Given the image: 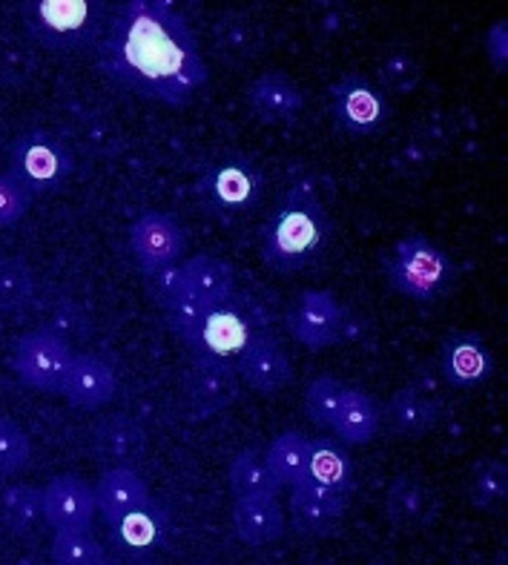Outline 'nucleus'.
Returning <instances> with one entry per match:
<instances>
[{
    "mask_svg": "<svg viewBox=\"0 0 508 565\" xmlns=\"http://www.w3.org/2000/svg\"><path fill=\"white\" fill-rule=\"evenodd\" d=\"M43 523L55 531H89L98 514L93 486H86L75 473H61L41 488Z\"/></svg>",
    "mask_w": 508,
    "mask_h": 565,
    "instance_id": "nucleus-12",
    "label": "nucleus"
},
{
    "mask_svg": "<svg viewBox=\"0 0 508 565\" xmlns=\"http://www.w3.org/2000/svg\"><path fill=\"white\" fill-rule=\"evenodd\" d=\"M115 387H118L115 373L104 359L89 356V353H75L70 362V371H66L61 396L70 402L72 408L98 411L113 402Z\"/></svg>",
    "mask_w": 508,
    "mask_h": 565,
    "instance_id": "nucleus-15",
    "label": "nucleus"
},
{
    "mask_svg": "<svg viewBox=\"0 0 508 565\" xmlns=\"http://www.w3.org/2000/svg\"><path fill=\"white\" fill-rule=\"evenodd\" d=\"M213 43L227 64H244V61H251L253 55L262 52L265 35H262L258 23H253L251 18H244V14H224L213 29Z\"/></svg>",
    "mask_w": 508,
    "mask_h": 565,
    "instance_id": "nucleus-28",
    "label": "nucleus"
},
{
    "mask_svg": "<svg viewBox=\"0 0 508 565\" xmlns=\"http://www.w3.org/2000/svg\"><path fill=\"white\" fill-rule=\"evenodd\" d=\"M147 281H150L152 299L161 305V310H165L170 301L179 299L181 290H184V279H181V265H172V267H167V270L152 273V276H147Z\"/></svg>",
    "mask_w": 508,
    "mask_h": 565,
    "instance_id": "nucleus-40",
    "label": "nucleus"
},
{
    "mask_svg": "<svg viewBox=\"0 0 508 565\" xmlns=\"http://www.w3.org/2000/svg\"><path fill=\"white\" fill-rule=\"evenodd\" d=\"M50 559L52 565H107V552L93 531H55Z\"/></svg>",
    "mask_w": 508,
    "mask_h": 565,
    "instance_id": "nucleus-33",
    "label": "nucleus"
},
{
    "mask_svg": "<svg viewBox=\"0 0 508 565\" xmlns=\"http://www.w3.org/2000/svg\"><path fill=\"white\" fill-rule=\"evenodd\" d=\"M95 55L109 84L167 107H187L210 78L195 32L161 0H129L115 9Z\"/></svg>",
    "mask_w": 508,
    "mask_h": 565,
    "instance_id": "nucleus-1",
    "label": "nucleus"
},
{
    "mask_svg": "<svg viewBox=\"0 0 508 565\" xmlns=\"http://www.w3.org/2000/svg\"><path fill=\"white\" fill-rule=\"evenodd\" d=\"M236 373L256 394L273 396L285 391L294 380V365L287 359L285 348L271 337H256L242 356L236 359Z\"/></svg>",
    "mask_w": 508,
    "mask_h": 565,
    "instance_id": "nucleus-14",
    "label": "nucleus"
},
{
    "mask_svg": "<svg viewBox=\"0 0 508 565\" xmlns=\"http://www.w3.org/2000/svg\"><path fill=\"white\" fill-rule=\"evenodd\" d=\"M348 310L330 290H305L287 310V330L310 351H325L342 337Z\"/></svg>",
    "mask_w": 508,
    "mask_h": 565,
    "instance_id": "nucleus-10",
    "label": "nucleus"
},
{
    "mask_svg": "<svg viewBox=\"0 0 508 565\" xmlns=\"http://www.w3.org/2000/svg\"><path fill=\"white\" fill-rule=\"evenodd\" d=\"M32 210V193L23 190L12 175H0V230L14 227Z\"/></svg>",
    "mask_w": 508,
    "mask_h": 565,
    "instance_id": "nucleus-38",
    "label": "nucleus"
},
{
    "mask_svg": "<svg viewBox=\"0 0 508 565\" xmlns=\"http://www.w3.org/2000/svg\"><path fill=\"white\" fill-rule=\"evenodd\" d=\"M204 310L208 308H204L201 301H195L193 296L187 294V290H181L179 299L170 301V305L165 308V313H167V322H170L172 333H176V337L184 342V339L195 330V324H199V319Z\"/></svg>",
    "mask_w": 508,
    "mask_h": 565,
    "instance_id": "nucleus-39",
    "label": "nucleus"
},
{
    "mask_svg": "<svg viewBox=\"0 0 508 565\" xmlns=\"http://www.w3.org/2000/svg\"><path fill=\"white\" fill-rule=\"evenodd\" d=\"M199 199L219 215H244L258 207L265 195V175L247 156H224L201 172Z\"/></svg>",
    "mask_w": 508,
    "mask_h": 565,
    "instance_id": "nucleus-6",
    "label": "nucleus"
},
{
    "mask_svg": "<svg viewBox=\"0 0 508 565\" xmlns=\"http://www.w3.org/2000/svg\"><path fill=\"white\" fill-rule=\"evenodd\" d=\"M9 175L23 190L32 193H55L72 175V152L64 141L46 129H29L9 152Z\"/></svg>",
    "mask_w": 508,
    "mask_h": 565,
    "instance_id": "nucleus-5",
    "label": "nucleus"
},
{
    "mask_svg": "<svg viewBox=\"0 0 508 565\" xmlns=\"http://www.w3.org/2000/svg\"><path fill=\"white\" fill-rule=\"evenodd\" d=\"M230 491L236 500H251V497H276L279 486L273 480L271 468L265 462V454L256 448H244L230 459L227 468Z\"/></svg>",
    "mask_w": 508,
    "mask_h": 565,
    "instance_id": "nucleus-29",
    "label": "nucleus"
},
{
    "mask_svg": "<svg viewBox=\"0 0 508 565\" xmlns=\"http://www.w3.org/2000/svg\"><path fill=\"white\" fill-rule=\"evenodd\" d=\"M233 529L239 540L253 548H265L285 534V511L276 497H251L233 505Z\"/></svg>",
    "mask_w": 508,
    "mask_h": 565,
    "instance_id": "nucleus-20",
    "label": "nucleus"
},
{
    "mask_svg": "<svg viewBox=\"0 0 508 565\" xmlns=\"http://www.w3.org/2000/svg\"><path fill=\"white\" fill-rule=\"evenodd\" d=\"M328 210L305 186H294L262 230V258L276 273H296L322 256L330 244Z\"/></svg>",
    "mask_w": 508,
    "mask_h": 565,
    "instance_id": "nucleus-2",
    "label": "nucleus"
},
{
    "mask_svg": "<svg viewBox=\"0 0 508 565\" xmlns=\"http://www.w3.org/2000/svg\"><path fill=\"white\" fill-rule=\"evenodd\" d=\"M508 497V468L500 459H477L468 477V500L474 509L497 511Z\"/></svg>",
    "mask_w": 508,
    "mask_h": 565,
    "instance_id": "nucleus-31",
    "label": "nucleus"
},
{
    "mask_svg": "<svg viewBox=\"0 0 508 565\" xmlns=\"http://www.w3.org/2000/svg\"><path fill=\"white\" fill-rule=\"evenodd\" d=\"M330 109L334 121L342 132L357 138L380 136L388 124V98L368 75H342L330 89Z\"/></svg>",
    "mask_w": 508,
    "mask_h": 565,
    "instance_id": "nucleus-9",
    "label": "nucleus"
},
{
    "mask_svg": "<svg viewBox=\"0 0 508 565\" xmlns=\"http://www.w3.org/2000/svg\"><path fill=\"white\" fill-rule=\"evenodd\" d=\"M107 18V7L98 0H35L23 7L29 35L52 52L98 46Z\"/></svg>",
    "mask_w": 508,
    "mask_h": 565,
    "instance_id": "nucleus-3",
    "label": "nucleus"
},
{
    "mask_svg": "<svg viewBox=\"0 0 508 565\" xmlns=\"http://www.w3.org/2000/svg\"><path fill=\"white\" fill-rule=\"evenodd\" d=\"M443 376L452 387L472 391L495 376V356L477 333H452L443 344Z\"/></svg>",
    "mask_w": 508,
    "mask_h": 565,
    "instance_id": "nucleus-13",
    "label": "nucleus"
},
{
    "mask_svg": "<svg viewBox=\"0 0 508 565\" xmlns=\"http://www.w3.org/2000/svg\"><path fill=\"white\" fill-rule=\"evenodd\" d=\"M385 511L394 525L414 529V525L428 523L431 511H434V494L414 477H396L388 488Z\"/></svg>",
    "mask_w": 508,
    "mask_h": 565,
    "instance_id": "nucleus-27",
    "label": "nucleus"
},
{
    "mask_svg": "<svg viewBox=\"0 0 508 565\" xmlns=\"http://www.w3.org/2000/svg\"><path fill=\"white\" fill-rule=\"evenodd\" d=\"M308 448L310 439L305 434H299V430H285V434H279V437L267 445V451L262 454H265V462L271 468L276 486L290 488L305 477Z\"/></svg>",
    "mask_w": 508,
    "mask_h": 565,
    "instance_id": "nucleus-30",
    "label": "nucleus"
},
{
    "mask_svg": "<svg viewBox=\"0 0 508 565\" xmlns=\"http://www.w3.org/2000/svg\"><path fill=\"white\" fill-rule=\"evenodd\" d=\"M95 443H98L100 457L113 459V468H129V462L141 459L144 448H147V437H144L141 425L124 414L104 419L98 425Z\"/></svg>",
    "mask_w": 508,
    "mask_h": 565,
    "instance_id": "nucleus-26",
    "label": "nucleus"
},
{
    "mask_svg": "<svg viewBox=\"0 0 508 565\" xmlns=\"http://www.w3.org/2000/svg\"><path fill=\"white\" fill-rule=\"evenodd\" d=\"M330 428L345 445H368L382 428V405L359 387H345L342 405Z\"/></svg>",
    "mask_w": 508,
    "mask_h": 565,
    "instance_id": "nucleus-23",
    "label": "nucleus"
},
{
    "mask_svg": "<svg viewBox=\"0 0 508 565\" xmlns=\"http://www.w3.org/2000/svg\"><path fill=\"white\" fill-rule=\"evenodd\" d=\"M72 356L75 353L64 337L52 330H32L14 342L12 367L23 385L35 387L41 394H61Z\"/></svg>",
    "mask_w": 508,
    "mask_h": 565,
    "instance_id": "nucleus-8",
    "label": "nucleus"
},
{
    "mask_svg": "<svg viewBox=\"0 0 508 565\" xmlns=\"http://www.w3.org/2000/svg\"><path fill=\"white\" fill-rule=\"evenodd\" d=\"M256 337L251 313L244 310L236 296H230L227 301H219L201 313L199 324L184 339V344L195 353V359H213V362L233 365Z\"/></svg>",
    "mask_w": 508,
    "mask_h": 565,
    "instance_id": "nucleus-7",
    "label": "nucleus"
},
{
    "mask_svg": "<svg viewBox=\"0 0 508 565\" xmlns=\"http://www.w3.org/2000/svg\"><path fill=\"white\" fill-rule=\"evenodd\" d=\"M247 104L267 124L296 121L305 109V95L290 75L279 70L262 72L247 86Z\"/></svg>",
    "mask_w": 508,
    "mask_h": 565,
    "instance_id": "nucleus-16",
    "label": "nucleus"
},
{
    "mask_svg": "<svg viewBox=\"0 0 508 565\" xmlns=\"http://www.w3.org/2000/svg\"><path fill=\"white\" fill-rule=\"evenodd\" d=\"M483 52L495 72L508 70V21L491 23V29L483 38Z\"/></svg>",
    "mask_w": 508,
    "mask_h": 565,
    "instance_id": "nucleus-41",
    "label": "nucleus"
},
{
    "mask_svg": "<svg viewBox=\"0 0 508 565\" xmlns=\"http://www.w3.org/2000/svg\"><path fill=\"white\" fill-rule=\"evenodd\" d=\"M301 480L314 482L322 488H337V491H353V462L345 451L342 443L334 439H310L308 466Z\"/></svg>",
    "mask_w": 508,
    "mask_h": 565,
    "instance_id": "nucleus-25",
    "label": "nucleus"
},
{
    "mask_svg": "<svg viewBox=\"0 0 508 565\" xmlns=\"http://www.w3.org/2000/svg\"><path fill=\"white\" fill-rule=\"evenodd\" d=\"M29 459H32L29 434L12 416H0V473L12 477L29 466Z\"/></svg>",
    "mask_w": 508,
    "mask_h": 565,
    "instance_id": "nucleus-36",
    "label": "nucleus"
},
{
    "mask_svg": "<svg viewBox=\"0 0 508 565\" xmlns=\"http://www.w3.org/2000/svg\"><path fill=\"white\" fill-rule=\"evenodd\" d=\"M93 494L95 509L107 523L121 520L124 514L141 509L152 500L150 488L136 468H107L95 482Z\"/></svg>",
    "mask_w": 508,
    "mask_h": 565,
    "instance_id": "nucleus-18",
    "label": "nucleus"
},
{
    "mask_svg": "<svg viewBox=\"0 0 508 565\" xmlns=\"http://www.w3.org/2000/svg\"><path fill=\"white\" fill-rule=\"evenodd\" d=\"M348 505H351L348 491L314 486L308 480H299L296 486H290V514H294L296 529L301 531L328 529L337 520H342Z\"/></svg>",
    "mask_w": 508,
    "mask_h": 565,
    "instance_id": "nucleus-17",
    "label": "nucleus"
},
{
    "mask_svg": "<svg viewBox=\"0 0 508 565\" xmlns=\"http://www.w3.org/2000/svg\"><path fill=\"white\" fill-rule=\"evenodd\" d=\"M420 78H423V70H420V64H416V57L411 55H391L382 61L380 66V81L385 89H391V93L396 95H409L414 93L416 84H420ZM380 86V89H382Z\"/></svg>",
    "mask_w": 508,
    "mask_h": 565,
    "instance_id": "nucleus-37",
    "label": "nucleus"
},
{
    "mask_svg": "<svg viewBox=\"0 0 508 565\" xmlns=\"http://www.w3.org/2000/svg\"><path fill=\"white\" fill-rule=\"evenodd\" d=\"M184 247L187 230L170 213H158V210L141 213L133 230H129V250L136 256L144 276H152V273L179 265V258L184 256Z\"/></svg>",
    "mask_w": 508,
    "mask_h": 565,
    "instance_id": "nucleus-11",
    "label": "nucleus"
},
{
    "mask_svg": "<svg viewBox=\"0 0 508 565\" xmlns=\"http://www.w3.org/2000/svg\"><path fill=\"white\" fill-rule=\"evenodd\" d=\"M345 385L334 376H316L308 387H305V414L319 428H330L337 419V411L342 405Z\"/></svg>",
    "mask_w": 508,
    "mask_h": 565,
    "instance_id": "nucleus-35",
    "label": "nucleus"
},
{
    "mask_svg": "<svg viewBox=\"0 0 508 565\" xmlns=\"http://www.w3.org/2000/svg\"><path fill=\"white\" fill-rule=\"evenodd\" d=\"M32 296H35V276L27 262L14 256L0 258V310L12 313L27 308Z\"/></svg>",
    "mask_w": 508,
    "mask_h": 565,
    "instance_id": "nucleus-34",
    "label": "nucleus"
},
{
    "mask_svg": "<svg viewBox=\"0 0 508 565\" xmlns=\"http://www.w3.org/2000/svg\"><path fill=\"white\" fill-rule=\"evenodd\" d=\"M385 279L405 299L437 301L457 281V267L440 244L425 236H409L400 238L385 258Z\"/></svg>",
    "mask_w": 508,
    "mask_h": 565,
    "instance_id": "nucleus-4",
    "label": "nucleus"
},
{
    "mask_svg": "<svg viewBox=\"0 0 508 565\" xmlns=\"http://www.w3.org/2000/svg\"><path fill=\"white\" fill-rule=\"evenodd\" d=\"M167 514L156 502H147L141 509L129 511L121 520L109 523L115 545L127 554H150L161 548L167 540Z\"/></svg>",
    "mask_w": 508,
    "mask_h": 565,
    "instance_id": "nucleus-22",
    "label": "nucleus"
},
{
    "mask_svg": "<svg viewBox=\"0 0 508 565\" xmlns=\"http://www.w3.org/2000/svg\"><path fill=\"white\" fill-rule=\"evenodd\" d=\"M190 396L195 405L208 411L227 408L239 394V373L236 365L227 362H213V359H195V367L187 380Z\"/></svg>",
    "mask_w": 508,
    "mask_h": 565,
    "instance_id": "nucleus-24",
    "label": "nucleus"
},
{
    "mask_svg": "<svg viewBox=\"0 0 508 565\" xmlns=\"http://www.w3.org/2000/svg\"><path fill=\"white\" fill-rule=\"evenodd\" d=\"M0 516L18 534L38 529L43 523L41 488L35 486H9L0 494Z\"/></svg>",
    "mask_w": 508,
    "mask_h": 565,
    "instance_id": "nucleus-32",
    "label": "nucleus"
},
{
    "mask_svg": "<svg viewBox=\"0 0 508 565\" xmlns=\"http://www.w3.org/2000/svg\"><path fill=\"white\" fill-rule=\"evenodd\" d=\"M382 419L396 437L420 439L437 425L440 405L431 396H425L423 391H416V387H400L382 408Z\"/></svg>",
    "mask_w": 508,
    "mask_h": 565,
    "instance_id": "nucleus-21",
    "label": "nucleus"
},
{
    "mask_svg": "<svg viewBox=\"0 0 508 565\" xmlns=\"http://www.w3.org/2000/svg\"><path fill=\"white\" fill-rule=\"evenodd\" d=\"M181 279H184V290L201 301L204 308H213L219 301H227L236 287V273L230 267V262L210 253H199V256L187 258L181 265Z\"/></svg>",
    "mask_w": 508,
    "mask_h": 565,
    "instance_id": "nucleus-19",
    "label": "nucleus"
}]
</instances>
